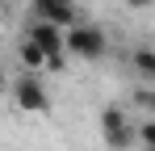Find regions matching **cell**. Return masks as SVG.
<instances>
[{"mask_svg":"<svg viewBox=\"0 0 155 151\" xmlns=\"http://www.w3.org/2000/svg\"><path fill=\"white\" fill-rule=\"evenodd\" d=\"M105 50H109V34H105L101 25L76 21L71 29H63V55H76V59L97 63V59H105Z\"/></svg>","mask_w":155,"mask_h":151,"instance_id":"obj_1","label":"cell"},{"mask_svg":"<svg viewBox=\"0 0 155 151\" xmlns=\"http://www.w3.org/2000/svg\"><path fill=\"white\" fill-rule=\"evenodd\" d=\"M101 139L109 151H134V118L126 113V105L109 101L101 109Z\"/></svg>","mask_w":155,"mask_h":151,"instance_id":"obj_2","label":"cell"},{"mask_svg":"<svg viewBox=\"0 0 155 151\" xmlns=\"http://www.w3.org/2000/svg\"><path fill=\"white\" fill-rule=\"evenodd\" d=\"M25 42H34V46L46 55V67H63V29L59 25H51V21H42V17H34L29 21V29H25Z\"/></svg>","mask_w":155,"mask_h":151,"instance_id":"obj_3","label":"cell"},{"mask_svg":"<svg viewBox=\"0 0 155 151\" xmlns=\"http://www.w3.org/2000/svg\"><path fill=\"white\" fill-rule=\"evenodd\" d=\"M13 101H17L21 113H46L51 109V92H46V84L38 76H21L13 84Z\"/></svg>","mask_w":155,"mask_h":151,"instance_id":"obj_4","label":"cell"},{"mask_svg":"<svg viewBox=\"0 0 155 151\" xmlns=\"http://www.w3.org/2000/svg\"><path fill=\"white\" fill-rule=\"evenodd\" d=\"M34 8H38V17H42V21L59 25V29H71V25L80 21L76 0H34Z\"/></svg>","mask_w":155,"mask_h":151,"instance_id":"obj_5","label":"cell"},{"mask_svg":"<svg viewBox=\"0 0 155 151\" xmlns=\"http://www.w3.org/2000/svg\"><path fill=\"white\" fill-rule=\"evenodd\" d=\"M130 67H134V76H138L143 84H151V80H155V50H151V46H134Z\"/></svg>","mask_w":155,"mask_h":151,"instance_id":"obj_6","label":"cell"},{"mask_svg":"<svg viewBox=\"0 0 155 151\" xmlns=\"http://www.w3.org/2000/svg\"><path fill=\"white\" fill-rule=\"evenodd\" d=\"M17 59H21V67H25V76H38L42 67H46V55L34 46V42H21L17 46Z\"/></svg>","mask_w":155,"mask_h":151,"instance_id":"obj_7","label":"cell"},{"mask_svg":"<svg viewBox=\"0 0 155 151\" xmlns=\"http://www.w3.org/2000/svg\"><path fill=\"white\" fill-rule=\"evenodd\" d=\"M126 4H130V8H151L155 0H126Z\"/></svg>","mask_w":155,"mask_h":151,"instance_id":"obj_8","label":"cell"},{"mask_svg":"<svg viewBox=\"0 0 155 151\" xmlns=\"http://www.w3.org/2000/svg\"><path fill=\"white\" fill-rule=\"evenodd\" d=\"M0 4H4V0H0Z\"/></svg>","mask_w":155,"mask_h":151,"instance_id":"obj_9","label":"cell"}]
</instances>
